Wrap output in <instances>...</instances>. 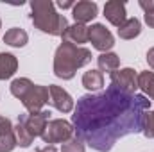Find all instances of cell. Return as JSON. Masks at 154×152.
<instances>
[{
	"label": "cell",
	"mask_w": 154,
	"mask_h": 152,
	"mask_svg": "<svg viewBox=\"0 0 154 152\" xmlns=\"http://www.w3.org/2000/svg\"><path fill=\"white\" fill-rule=\"evenodd\" d=\"M50 100V93H48V88L47 86H38V84H32L29 88V91L23 95L22 102L25 106V109L31 114L39 113L43 111V106Z\"/></svg>",
	"instance_id": "6"
},
{
	"label": "cell",
	"mask_w": 154,
	"mask_h": 152,
	"mask_svg": "<svg viewBox=\"0 0 154 152\" xmlns=\"http://www.w3.org/2000/svg\"><path fill=\"white\" fill-rule=\"evenodd\" d=\"M88 39L93 43V47L97 50H100L102 54L108 52L113 45H115V39H113V34L102 25V23H95L91 27H88Z\"/></svg>",
	"instance_id": "8"
},
{
	"label": "cell",
	"mask_w": 154,
	"mask_h": 152,
	"mask_svg": "<svg viewBox=\"0 0 154 152\" xmlns=\"http://www.w3.org/2000/svg\"><path fill=\"white\" fill-rule=\"evenodd\" d=\"M38 152H57V150H56V147H54V145H47V147L39 149Z\"/></svg>",
	"instance_id": "28"
},
{
	"label": "cell",
	"mask_w": 154,
	"mask_h": 152,
	"mask_svg": "<svg viewBox=\"0 0 154 152\" xmlns=\"http://www.w3.org/2000/svg\"><path fill=\"white\" fill-rule=\"evenodd\" d=\"M18 70V59L13 54H0V81L14 75Z\"/></svg>",
	"instance_id": "14"
},
{
	"label": "cell",
	"mask_w": 154,
	"mask_h": 152,
	"mask_svg": "<svg viewBox=\"0 0 154 152\" xmlns=\"http://www.w3.org/2000/svg\"><path fill=\"white\" fill-rule=\"evenodd\" d=\"M138 88L154 102V72H142L138 74Z\"/></svg>",
	"instance_id": "19"
},
{
	"label": "cell",
	"mask_w": 154,
	"mask_h": 152,
	"mask_svg": "<svg viewBox=\"0 0 154 152\" xmlns=\"http://www.w3.org/2000/svg\"><path fill=\"white\" fill-rule=\"evenodd\" d=\"M50 122V111H39V113H25V114H18V123H22L27 132L32 136V138H38L43 134L47 123Z\"/></svg>",
	"instance_id": "7"
},
{
	"label": "cell",
	"mask_w": 154,
	"mask_h": 152,
	"mask_svg": "<svg viewBox=\"0 0 154 152\" xmlns=\"http://www.w3.org/2000/svg\"><path fill=\"white\" fill-rule=\"evenodd\" d=\"M109 81L116 90L124 91V93H131L134 95L136 90H138V74L133 70V68H122V70H115L109 74Z\"/></svg>",
	"instance_id": "5"
},
{
	"label": "cell",
	"mask_w": 154,
	"mask_h": 152,
	"mask_svg": "<svg viewBox=\"0 0 154 152\" xmlns=\"http://www.w3.org/2000/svg\"><path fill=\"white\" fill-rule=\"evenodd\" d=\"M140 7L145 13H154V0H140Z\"/></svg>",
	"instance_id": "24"
},
{
	"label": "cell",
	"mask_w": 154,
	"mask_h": 152,
	"mask_svg": "<svg viewBox=\"0 0 154 152\" xmlns=\"http://www.w3.org/2000/svg\"><path fill=\"white\" fill-rule=\"evenodd\" d=\"M32 9V23L41 32L52 34V36H63L68 29V22L63 14H57L54 9V4L50 0H34L31 2Z\"/></svg>",
	"instance_id": "3"
},
{
	"label": "cell",
	"mask_w": 154,
	"mask_h": 152,
	"mask_svg": "<svg viewBox=\"0 0 154 152\" xmlns=\"http://www.w3.org/2000/svg\"><path fill=\"white\" fill-rule=\"evenodd\" d=\"M57 5H59L61 9H68V7H74L75 4H74V2H63V0H61V2H57Z\"/></svg>",
	"instance_id": "27"
},
{
	"label": "cell",
	"mask_w": 154,
	"mask_h": 152,
	"mask_svg": "<svg viewBox=\"0 0 154 152\" xmlns=\"http://www.w3.org/2000/svg\"><path fill=\"white\" fill-rule=\"evenodd\" d=\"M16 136L14 127L9 118L0 116V152H11L16 147Z\"/></svg>",
	"instance_id": "10"
},
{
	"label": "cell",
	"mask_w": 154,
	"mask_h": 152,
	"mask_svg": "<svg viewBox=\"0 0 154 152\" xmlns=\"http://www.w3.org/2000/svg\"><path fill=\"white\" fill-rule=\"evenodd\" d=\"M82 86L90 91H97L104 86V75L99 70H90L82 75Z\"/></svg>",
	"instance_id": "18"
},
{
	"label": "cell",
	"mask_w": 154,
	"mask_h": 152,
	"mask_svg": "<svg viewBox=\"0 0 154 152\" xmlns=\"http://www.w3.org/2000/svg\"><path fill=\"white\" fill-rule=\"evenodd\" d=\"M63 41H68L72 45H81V43H86L88 41V27L84 23H74V25H68L66 32L63 34Z\"/></svg>",
	"instance_id": "13"
},
{
	"label": "cell",
	"mask_w": 154,
	"mask_h": 152,
	"mask_svg": "<svg viewBox=\"0 0 154 152\" xmlns=\"http://www.w3.org/2000/svg\"><path fill=\"white\" fill-rule=\"evenodd\" d=\"M147 63H149V66L154 70V47L147 52Z\"/></svg>",
	"instance_id": "25"
},
{
	"label": "cell",
	"mask_w": 154,
	"mask_h": 152,
	"mask_svg": "<svg viewBox=\"0 0 154 152\" xmlns=\"http://www.w3.org/2000/svg\"><path fill=\"white\" fill-rule=\"evenodd\" d=\"M140 31H142L140 20L138 18H127L125 23L118 27V36L122 39H133L140 34Z\"/></svg>",
	"instance_id": "15"
},
{
	"label": "cell",
	"mask_w": 154,
	"mask_h": 152,
	"mask_svg": "<svg viewBox=\"0 0 154 152\" xmlns=\"http://www.w3.org/2000/svg\"><path fill=\"white\" fill-rule=\"evenodd\" d=\"M97 63H99V68H100V72H115L118 70V66H120V57L113 54V52H104V54H100L99 56V59H97Z\"/></svg>",
	"instance_id": "17"
},
{
	"label": "cell",
	"mask_w": 154,
	"mask_h": 152,
	"mask_svg": "<svg viewBox=\"0 0 154 152\" xmlns=\"http://www.w3.org/2000/svg\"><path fill=\"white\" fill-rule=\"evenodd\" d=\"M104 16L115 27L124 25L125 20H127V16H125V4L120 2V0H109V2H106V5H104Z\"/></svg>",
	"instance_id": "11"
},
{
	"label": "cell",
	"mask_w": 154,
	"mask_h": 152,
	"mask_svg": "<svg viewBox=\"0 0 154 152\" xmlns=\"http://www.w3.org/2000/svg\"><path fill=\"white\" fill-rule=\"evenodd\" d=\"M151 100L109 86L106 91L90 93L77 100L72 114L75 134L93 150L109 152L116 140L142 132L143 116Z\"/></svg>",
	"instance_id": "1"
},
{
	"label": "cell",
	"mask_w": 154,
	"mask_h": 152,
	"mask_svg": "<svg viewBox=\"0 0 154 152\" xmlns=\"http://www.w3.org/2000/svg\"><path fill=\"white\" fill-rule=\"evenodd\" d=\"M14 136H16V143L20 145V147H29L31 143H32V136L27 132V129L22 125V123H18L16 127H14Z\"/></svg>",
	"instance_id": "22"
},
{
	"label": "cell",
	"mask_w": 154,
	"mask_h": 152,
	"mask_svg": "<svg viewBox=\"0 0 154 152\" xmlns=\"http://www.w3.org/2000/svg\"><path fill=\"white\" fill-rule=\"evenodd\" d=\"M74 136V125L66 120H50L41 134V140L47 145L52 143H65Z\"/></svg>",
	"instance_id": "4"
},
{
	"label": "cell",
	"mask_w": 154,
	"mask_h": 152,
	"mask_svg": "<svg viewBox=\"0 0 154 152\" xmlns=\"http://www.w3.org/2000/svg\"><path fill=\"white\" fill-rule=\"evenodd\" d=\"M142 132H143L147 138H154V109L152 111H145Z\"/></svg>",
	"instance_id": "23"
},
{
	"label": "cell",
	"mask_w": 154,
	"mask_h": 152,
	"mask_svg": "<svg viewBox=\"0 0 154 152\" xmlns=\"http://www.w3.org/2000/svg\"><path fill=\"white\" fill-rule=\"evenodd\" d=\"M86 147H84V141L79 138V136H72L70 140H66L61 147V152H84Z\"/></svg>",
	"instance_id": "21"
},
{
	"label": "cell",
	"mask_w": 154,
	"mask_h": 152,
	"mask_svg": "<svg viewBox=\"0 0 154 152\" xmlns=\"http://www.w3.org/2000/svg\"><path fill=\"white\" fill-rule=\"evenodd\" d=\"M32 86V82L29 81V79H25V77H22V79H14L13 82H11V93L16 97V99H23V95L29 91V88Z\"/></svg>",
	"instance_id": "20"
},
{
	"label": "cell",
	"mask_w": 154,
	"mask_h": 152,
	"mask_svg": "<svg viewBox=\"0 0 154 152\" xmlns=\"http://www.w3.org/2000/svg\"><path fill=\"white\" fill-rule=\"evenodd\" d=\"M145 23L154 29V13H145Z\"/></svg>",
	"instance_id": "26"
},
{
	"label": "cell",
	"mask_w": 154,
	"mask_h": 152,
	"mask_svg": "<svg viewBox=\"0 0 154 152\" xmlns=\"http://www.w3.org/2000/svg\"><path fill=\"white\" fill-rule=\"evenodd\" d=\"M90 61H91V52L88 48L63 41L54 56V74L59 79L68 81L75 75V72L81 66L88 65Z\"/></svg>",
	"instance_id": "2"
},
{
	"label": "cell",
	"mask_w": 154,
	"mask_h": 152,
	"mask_svg": "<svg viewBox=\"0 0 154 152\" xmlns=\"http://www.w3.org/2000/svg\"><path fill=\"white\" fill-rule=\"evenodd\" d=\"M27 32L23 31V29H18V27H13V29H9L5 34H4V43H7V45H11V47H16V48H20V47H23L25 43H27Z\"/></svg>",
	"instance_id": "16"
},
{
	"label": "cell",
	"mask_w": 154,
	"mask_h": 152,
	"mask_svg": "<svg viewBox=\"0 0 154 152\" xmlns=\"http://www.w3.org/2000/svg\"><path fill=\"white\" fill-rule=\"evenodd\" d=\"M97 11H99V7H97L95 2L82 0V2H77L75 5H74L72 14L75 18V23H84L86 25L88 22H91L97 16Z\"/></svg>",
	"instance_id": "12"
},
{
	"label": "cell",
	"mask_w": 154,
	"mask_h": 152,
	"mask_svg": "<svg viewBox=\"0 0 154 152\" xmlns=\"http://www.w3.org/2000/svg\"><path fill=\"white\" fill-rule=\"evenodd\" d=\"M48 93H50V100H48V102H50L57 111H61V113H70V111L74 109V99H72L63 88L52 84V86H48Z\"/></svg>",
	"instance_id": "9"
}]
</instances>
